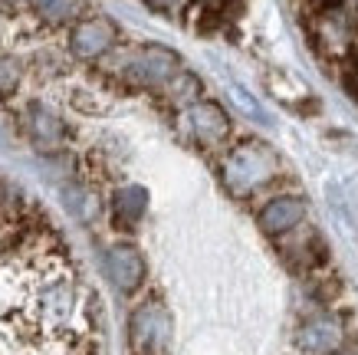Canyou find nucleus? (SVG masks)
<instances>
[{
    "mask_svg": "<svg viewBox=\"0 0 358 355\" xmlns=\"http://www.w3.org/2000/svg\"><path fill=\"white\" fill-rule=\"evenodd\" d=\"M0 355H102L99 300L56 221L0 181Z\"/></svg>",
    "mask_w": 358,
    "mask_h": 355,
    "instance_id": "f257e3e1",
    "label": "nucleus"
},
{
    "mask_svg": "<svg viewBox=\"0 0 358 355\" xmlns=\"http://www.w3.org/2000/svg\"><path fill=\"white\" fill-rule=\"evenodd\" d=\"M306 217V207L299 197H273L263 204V211L257 214V227H260L266 237H280L286 230L303 224Z\"/></svg>",
    "mask_w": 358,
    "mask_h": 355,
    "instance_id": "f03ea898",
    "label": "nucleus"
},
{
    "mask_svg": "<svg viewBox=\"0 0 358 355\" xmlns=\"http://www.w3.org/2000/svg\"><path fill=\"white\" fill-rule=\"evenodd\" d=\"M115 40V30H112L106 20H83L73 30V50L79 56H99L106 53Z\"/></svg>",
    "mask_w": 358,
    "mask_h": 355,
    "instance_id": "7ed1b4c3",
    "label": "nucleus"
},
{
    "mask_svg": "<svg viewBox=\"0 0 358 355\" xmlns=\"http://www.w3.org/2000/svg\"><path fill=\"white\" fill-rule=\"evenodd\" d=\"M174 66H178V60H174V53H168V50H145V53L129 60V73L138 76V79L158 83V79L174 76Z\"/></svg>",
    "mask_w": 358,
    "mask_h": 355,
    "instance_id": "20e7f679",
    "label": "nucleus"
},
{
    "mask_svg": "<svg viewBox=\"0 0 358 355\" xmlns=\"http://www.w3.org/2000/svg\"><path fill=\"white\" fill-rule=\"evenodd\" d=\"M187 122H191V129L197 132V139H204V141H217L220 135L227 132V118H224V112H220L214 102H197V106H191Z\"/></svg>",
    "mask_w": 358,
    "mask_h": 355,
    "instance_id": "39448f33",
    "label": "nucleus"
},
{
    "mask_svg": "<svg viewBox=\"0 0 358 355\" xmlns=\"http://www.w3.org/2000/svg\"><path fill=\"white\" fill-rule=\"evenodd\" d=\"M240 7H243V0H204V7L197 13V33L220 30L227 20L237 17Z\"/></svg>",
    "mask_w": 358,
    "mask_h": 355,
    "instance_id": "423d86ee",
    "label": "nucleus"
},
{
    "mask_svg": "<svg viewBox=\"0 0 358 355\" xmlns=\"http://www.w3.org/2000/svg\"><path fill=\"white\" fill-rule=\"evenodd\" d=\"M36 7L43 13L46 20L53 23H66V20H76L86 11V0H36Z\"/></svg>",
    "mask_w": 358,
    "mask_h": 355,
    "instance_id": "0eeeda50",
    "label": "nucleus"
},
{
    "mask_svg": "<svg viewBox=\"0 0 358 355\" xmlns=\"http://www.w3.org/2000/svg\"><path fill=\"white\" fill-rule=\"evenodd\" d=\"M30 122H33V135L40 141H46V145H53L56 139H59V122H56L46 109H40V106H33V112H30Z\"/></svg>",
    "mask_w": 358,
    "mask_h": 355,
    "instance_id": "6e6552de",
    "label": "nucleus"
},
{
    "mask_svg": "<svg viewBox=\"0 0 358 355\" xmlns=\"http://www.w3.org/2000/svg\"><path fill=\"white\" fill-rule=\"evenodd\" d=\"M20 83V69L13 60H0V99H7Z\"/></svg>",
    "mask_w": 358,
    "mask_h": 355,
    "instance_id": "1a4fd4ad",
    "label": "nucleus"
},
{
    "mask_svg": "<svg viewBox=\"0 0 358 355\" xmlns=\"http://www.w3.org/2000/svg\"><path fill=\"white\" fill-rule=\"evenodd\" d=\"M345 0H303L306 17H329L332 11H338Z\"/></svg>",
    "mask_w": 358,
    "mask_h": 355,
    "instance_id": "9d476101",
    "label": "nucleus"
},
{
    "mask_svg": "<svg viewBox=\"0 0 358 355\" xmlns=\"http://www.w3.org/2000/svg\"><path fill=\"white\" fill-rule=\"evenodd\" d=\"M148 4H155V7H171L174 0H148Z\"/></svg>",
    "mask_w": 358,
    "mask_h": 355,
    "instance_id": "9b49d317",
    "label": "nucleus"
}]
</instances>
